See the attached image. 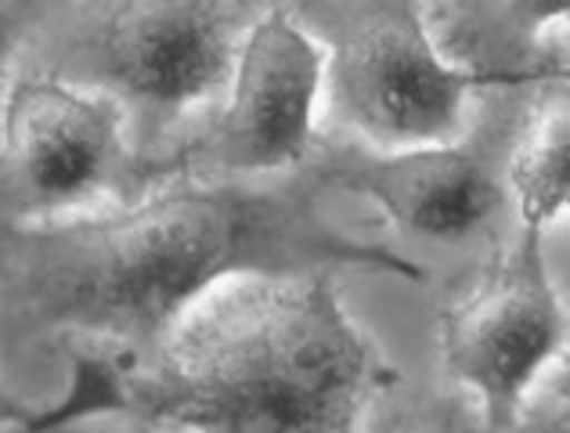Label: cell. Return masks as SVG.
I'll list each match as a JSON object with an SVG mask.
<instances>
[{"label": "cell", "instance_id": "6da1fadb", "mask_svg": "<svg viewBox=\"0 0 570 433\" xmlns=\"http://www.w3.org/2000/svg\"><path fill=\"white\" fill-rule=\"evenodd\" d=\"M318 163L275 188L163 170L138 199L0 224V333L95 339L138 357L214 282L238 272L365 267L419 282V264L354 243L318 214Z\"/></svg>", "mask_w": 570, "mask_h": 433}, {"label": "cell", "instance_id": "7a4b0ae2", "mask_svg": "<svg viewBox=\"0 0 570 433\" xmlns=\"http://www.w3.org/2000/svg\"><path fill=\"white\" fill-rule=\"evenodd\" d=\"M112 365L127 415L191 433H354L394 376L325 267L220 278Z\"/></svg>", "mask_w": 570, "mask_h": 433}, {"label": "cell", "instance_id": "3957f363", "mask_svg": "<svg viewBox=\"0 0 570 433\" xmlns=\"http://www.w3.org/2000/svg\"><path fill=\"white\" fill-rule=\"evenodd\" d=\"M296 19L322 48L333 127L376 152L455 141L476 95L520 87L448 62L423 0H299Z\"/></svg>", "mask_w": 570, "mask_h": 433}, {"label": "cell", "instance_id": "277c9868", "mask_svg": "<svg viewBox=\"0 0 570 433\" xmlns=\"http://www.w3.org/2000/svg\"><path fill=\"white\" fill-rule=\"evenodd\" d=\"M261 14L257 0H105L40 69L112 95L127 119L141 112L163 127L228 91Z\"/></svg>", "mask_w": 570, "mask_h": 433}, {"label": "cell", "instance_id": "5b68a950", "mask_svg": "<svg viewBox=\"0 0 570 433\" xmlns=\"http://www.w3.org/2000/svg\"><path fill=\"white\" fill-rule=\"evenodd\" d=\"M127 112L48 69L11 72L0 91V224L51 220L127 188Z\"/></svg>", "mask_w": 570, "mask_h": 433}, {"label": "cell", "instance_id": "8992f818", "mask_svg": "<svg viewBox=\"0 0 570 433\" xmlns=\"http://www.w3.org/2000/svg\"><path fill=\"white\" fill-rule=\"evenodd\" d=\"M542 238L546 232L520 228L517 243L441 315L444 365L476 394L488 433L513 430L538 376L563 357L567 315Z\"/></svg>", "mask_w": 570, "mask_h": 433}, {"label": "cell", "instance_id": "52a82bcc", "mask_svg": "<svg viewBox=\"0 0 570 433\" xmlns=\"http://www.w3.org/2000/svg\"><path fill=\"white\" fill-rule=\"evenodd\" d=\"M318 95L322 48L285 8L264 11L238 48L224 109L206 134L159 170L235 181L304 167L314 152Z\"/></svg>", "mask_w": 570, "mask_h": 433}, {"label": "cell", "instance_id": "ba28073f", "mask_svg": "<svg viewBox=\"0 0 570 433\" xmlns=\"http://www.w3.org/2000/svg\"><path fill=\"white\" fill-rule=\"evenodd\" d=\"M538 87V83H534ZM528 87H513L476 130L441 145H412L376 152L365 145H336L322 152L318 167L325 185H340L383 206L401 232L433 238V243H466L505 199V152L528 112L517 101Z\"/></svg>", "mask_w": 570, "mask_h": 433}, {"label": "cell", "instance_id": "9c48e42d", "mask_svg": "<svg viewBox=\"0 0 570 433\" xmlns=\"http://www.w3.org/2000/svg\"><path fill=\"white\" fill-rule=\"evenodd\" d=\"M567 8L570 0H423L448 62L520 87L563 80V62H542L538 40L567 19Z\"/></svg>", "mask_w": 570, "mask_h": 433}, {"label": "cell", "instance_id": "30bf717a", "mask_svg": "<svg viewBox=\"0 0 570 433\" xmlns=\"http://www.w3.org/2000/svg\"><path fill=\"white\" fill-rule=\"evenodd\" d=\"M505 196H513L520 228L546 232L563 217L570 196V119L563 80L534 91L523 124L505 152Z\"/></svg>", "mask_w": 570, "mask_h": 433}, {"label": "cell", "instance_id": "8fae6325", "mask_svg": "<svg viewBox=\"0 0 570 433\" xmlns=\"http://www.w3.org/2000/svg\"><path fill=\"white\" fill-rule=\"evenodd\" d=\"M109 412H124L112 357L98 351H80L77 365H72V386L66 401H58L55 409H43L37 415H26V420L0 423V433H48L58 423L87 420V415H109Z\"/></svg>", "mask_w": 570, "mask_h": 433}, {"label": "cell", "instance_id": "7c38bea8", "mask_svg": "<svg viewBox=\"0 0 570 433\" xmlns=\"http://www.w3.org/2000/svg\"><path fill=\"white\" fill-rule=\"evenodd\" d=\"M372 433H488V423L484 412L473 415V409H466V401L419 397L386 412Z\"/></svg>", "mask_w": 570, "mask_h": 433}, {"label": "cell", "instance_id": "4fadbf2b", "mask_svg": "<svg viewBox=\"0 0 570 433\" xmlns=\"http://www.w3.org/2000/svg\"><path fill=\"white\" fill-rule=\"evenodd\" d=\"M29 22H33V4L29 0H0V91L11 77L14 58L22 55V43L29 40Z\"/></svg>", "mask_w": 570, "mask_h": 433}, {"label": "cell", "instance_id": "5bb4252c", "mask_svg": "<svg viewBox=\"0 0 570 433\" xmlns=\"http://www.w3.org/2000/svg\"><path fill=\"white\" fill-rule=\"evenodd\" d=\"M509 433H567V383L534 405H523Z\"/></svg>", "mask_w": 570, "mask_h": 433}, {"label": "cell", "instance_id": "9a60e30c", "mask_svg": "<svg viewBox=\"0 0 570 433\" xmlns=\"http://www.w3.org/2000/svg\"><path fill=\"white\" fill-rule=\"evenodd\" d=\"M26 415H37V409H26L19 397H11L0 391V423H8V420H26Z\"/></svg>", "mask_w": 570, "mask_h": 433}]
</instances>
